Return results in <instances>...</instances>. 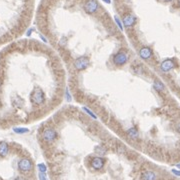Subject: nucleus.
Returning <instances> with one entry per match:
<instances>
[{
    "label": "nucleus",
    "mask_w": 180,
    "mask_h": 180,
    "mask_svg": "<svg viewBox=\"0 0 180 180\" xmlns=\"http://www.w3.org/2000/svg\"><path fill=\"white\" fill-rule=\"evenodd\" d=\"M14 180H27L26 178H25V177H23V176H21V175H20V176H17L16 177L15 179Z\"/></svg>",
    "instance_id": "nucleus-22"
},
{
    "label": "nucleus",
    "mask_w": 180,
    "mask_h": 180,
    "mask_svg": "<svg viewBox=\"0 0 180 180\" xmlns=\"http://www.w3.org/2000/svg\"><path fill=\"white\" fill-rule=\"evenodd\" d=\"M40 138L44 143L46 144H51L57 138V132L51 127H46L43 129L40 133Z\"/></svg>",
    "instance_id": "nucleus-2"
},
{
    "label": "nucleus",
    "mask_w": 180,
    "mask_h": 180,
    "mask_svg": "<svg viewBox=\"0 0 180 180\" xmlns=\"http://www.w3.org/2000/svg\"><path fill=\"white\" fill-rule=\"evenodd\" d=\"M114 19H115V22L117 23V25L119 26V28H120L121 30H123V26H122V24H121V22H120V20H119V18L117 17V16H115Z\"/></svg>",
    "instance_id": "nucleus-17"
},
{
    "label": "nucleus",
    "mask_w": 180,
    "mask_h": 180,
    "mask_svg": "<svg viewBox=\"0 0 180 180\" xmlns=\"http://www.w3.org/2000/svg\"><path fill=\"white\" fill-rule=\"evenodd\" d=\"M30 0H0V43L19 34L28 23Z\"/></svg>",
    "instance_id": "nucleus-1"
},
{
    "label": "nucleus",
    "mask_w": 180,
    "mask_h": 180,
    "mask_svg": "<svg viewBox=\"0 0 180 180\" xmlns=\"http://www.w3.org/2000/svg\"><path fill=\"white\" fill-rule=\"evenodd\" d=\"M139 55L142 59H149L152 56V50L149 47H142L139 51Z\"/></svg>",
    "instance_id": "nucleus-9"
},
{
    "label": "nucleus",
    "mask_w": 180,
    "mask_h": 180,
    "mask_svg": "<svg viewBox=\"0 0 180 180\" xmlns=\"http://www.w3.org/2000/svg\"><path fill=\"white\" fill-rule=\"evenodd\" d=\"M65 95H66V98H67V101H68V102H70L72 98H71L70 92H69V89H68V88L66 89V91H65Z\"/></svg>",
    "instance_id": "nucleus-19"
},
{
    "label": "nucleus",
    "mask_w": 180,
    "mask_h": 180,
    "mask_svg": "<svg viewBox=\"0 0 180 180\" xmlns=\"http://www.w3.org/2000/svg\"><path fill=\"white\" fill-rule=\"evenodd\" d=\"M82 109H83V111H85V112L87 113V114H88V115H90V116H91L92 118H94V119H96V118H97V116H96V115L94 114V113L92 112L91 110H89L88 108H86V107H83Z\"/></svg>",
    "instance_id": "nucleus-16"
},
{
    "label": "nucleus",
    "mask_w": 180,
    "mask_h": 180,
    "mask_svg": "<svg viewBox=\"0 0 180 180\" xmlns=\"http://www.w3.org/2000/svg\"><path fill=\"white\" fill-rule=\"evenodd\" d=\"M153 86H154V88H155V90H157V91H163L164 88H165L164 85H163V83L160 82V81H158V80L154 81Z\"/></svg>",
    "instance_id": "nucleus-13"
},
{
    "label": "nucleus",
    "mask_w": 180,
    "mask_h": 180,
    "mask_svg": "<svg viewBox=\"0 0 180 180\" xmlns=\"http://www.w3.org/2000/svg\"><path fill=\"white\" fill-rule=\"evenodd\" d=\"M90 62L89 59L85 56L83 57H79L77 58L76 60L74 61V67L77 69V70H84V69L88 68Z\"/></svg>",
    "instance_id": "nucleus-5"
},
{
    "label": "nucleus",
    "mask_w": 180,
    "mask_h": 180,
    "mask_svg": "<svg viewBox=\"0 0 180 180\" xmlns=\"http://www.w3.org/2000/svg\"><path fill=\"white\" fill-rule=\"evenodd\" d=\"M103 1H104V2H106V3H108V4L111 3V1H110V0H103Z\"/></svg>",
    "instance_id": "nucleus-23"
},
{
    "label": "nucleus",
    "mask_w": 180,
    "mask_h": 180,
    "mask_svg": "<svg viewBox=\"0 0 180 180\" xmlns=\"http://www.w3.org/2000/svg\"><path fill=\"white\" fill-rule=\"evenodd\" d=\"M178 2H179V5H180V0H179V1H178Z\"/></svg>",
    "instance_id": "nucleus-26"
},
{
    "label": "nucleus",
    "mask_w": 180,
    "mask_h": 180,
    "mask_svg": "<svg viewBox=\"0 0 180 180\" xmlns=\"http://www.w3.org/2000/svg\"><path fill=\"white\" fill-rule=\"evenodd\" d=\"M14 131L16 133H25V132H28V129L26 128H22V127H14Z\"/></svg>",
    "instance_id": "nucleus-14"
},
{
    "label": "nucleus",
    "mask_w": 180,
    "mask_h": 180,
    "mask_svg": "<svg viewBox=\"0 0 180 180\" xmlns=\"http://www.w3.org/2000/svg\"><path fill=\"white\" fill-rule=\"evenodd\" d=\"M38 177H39V180H47V178H46L45 173L40 172V173H39V175H38Z\"/></svg>",
    "instance_id": "nucleus-20"
},
{
    "label": "nucleus",
    "mask_w": 180,
    "mask_h": 180,
    "mask_svg": "<svg viewBox=\"0 0 180 180\" xmlns=\"http://www.w3.org/2000/svg\"><path fill=\"white\" fill-rule=\"evenodd\" d=\"M37 167H38V170L40 171V172H42V173H45L46 170H47V167H46V165L43 164V163L38 164V165H37Z\"/></svg>",
    "instance_id": "nucleus-15"
},
{
    "label": "nucleus",
    "mask_w": 180,
    "mask_h": 180,
    "mask_svg": "<svg viewBox=\"0 0 180 180\" xmlns=\"http://www.w3.org/2000/svg\"><path fill=\"white\" fill-rule=\"evenodd\" d=\"M127 135H128L131 139H137L138 136H139V134H138V130L135 128V127H131V128H129L128 130H127Z\"/></svg>",
    "instance_id": "nucleus-12"
},
{
    "label": "nucleus",
    "mask_w": 180,
    "mask_h": 180,
    "mask_svg": "<svg viewBox=\"0 0 180 180\" xmlns=\"http://www.w3.org/2000/svg\"><path fill=\"white\" fill-rule=\"evenodd\" d=\"M18 169L23 174H27L33 169V163L28 157L24 156L18 161Z\"/></svg>",
    "instance_id": "nucleus-3"
},
{
    "label": "nucleus",
    "mask_w": 180,
    "mask_h": 180,
    "mask_svg": "<svg viewBox=\"0 0 180 180\" xmlns=\"http://www.w3.org/2000/svg\"><path fill=\"white\" fill-rule=\"evenodd\" d=\"M95 150H96V152H99L100 155H104V154H105V150L101 147H96Z\"/></svg>",
    "instance_id": "nucleus-18"
},
{
    "label": "nucleus",
    "mask_w": 180,
    "mask_h": 180,
    "mask_svg": "<svg viewBox=\"0 0 180 180\" xmlns=\"http://www.w3.org/2000/svg\"><path fill=\"white\" fill-rule=\"evenodd\" d=\"M157 176L153 171H146L142 174L141 180H156Z\"/></svg>",
    "instance_id": "nucleus-11"
},
{
    "label": "nucleus",
    "mask_w": 180,
    "mask_h": 180,
    "mask_svg": "<svg viewBox=\"0 0 180 180\" xmlns=\"http://www.w3.org/2000/svg\"><path fill=\"white\" fill-rule=\"evenodd\" d=\"M177 130H178L179 132H180V123H179L178 125H177Z\"/></svg>",
    "instance_id": "nucleus-24"
},
{
    "label": "nucleus",
    "mask_w": 180,
    "mask_h": 180,
    "mask_svg": "<svg viewBox=\"0 0 180 180\" xmlns=\"http://www.w3.org/2000/svg\"><path fill=\"white\" fill-rule=\"evenodd\" d=\"M128 61V55L124 51H119L113 56V63L117 66H122Z\"/></svg>",
    "instance_id": "nucleus-4"
},
{
    "label": "nucleus",
    "mask_w": 180,
    "mask_h": 180,
    "mask_svg": "<svg viewBox=\"0 0 180 180\" xmlns=\"http://www.w3.org/2000/svg\"><path fill=\"white\" fill-rule=\"evenodd\" d=\"M99 8V4L97 3L96 0H88L84 5V10L87 13H95Z\"/></svg>",
    "instance_id": "nucleus-6"
},
{
    "label": "nucleus",
    "mask_w": 180,
    "mask_h": 180,
    "mask_svg": "<svg viewBox=\"0 0 180 180\" xmlns=\"http://www.w3.org/2000/svg\"><path fill=\"white\" fill-rule=\"evenodd\" d=\"M104 163H105V160L101 157H94L91 160V166L93 169L95 170H99L102 167L104 166Z\"/></svg>",
    "instance_id": "nucleus-7"
},
{
    "label": "nucleus",
    "mask_w": 180,
    "mask_h": 180,
    "mask_svg": "<svg viewBox=\"0 0 180 180\" xmlns=\"http://www.w3.org/2000/svg\"><path fill=\"white\" fill-rule=\"evenodd\" d=\"M172 173L174 175H176V176H180V171L179 170H176V169H172Z\"/></svg>",
    "instance_id": "nucleus-21"
},
{
    "label": "nucleus",
    "mask_w": 180,
    "mask_h": 180,
    "mask_svg": "<svg viewBox=\"0 0 180 180\" xmlns=\"http://www.w3.org/2000/svg\"><path fill=\"white\" fill-rule=\"evenodd\" d=\"M135 21H136V18L133 15H131V14H126V15H124V17H123V23H124V25L126 27L132 26L135 23Z\"/></svg>",
    "instance_id": "nucleus-10"
},
{
    "label": "nucleus",
    "mask_w": 180,
    "mask_h": 180,
    "mask_svg": "<svg viewBox=\"0 0 180 180\" xmlns=\"http://www.w3.org/2000/svg\"><path fill=\"white\" fill-rule=\"evenodd\" d=\"M163 1H165V2H170V1H172V0H163Z\"/></svg>",
    "instance_id": "nucleus-25"
},
{
    "label": "nucleus",
    "mask_w": 180,
    "mask_h": 180,
    "mask_svg": "<svg viewBox=\"0 0 180 180\" xmlns=\"http://www.w3.org/2000/svg\"><path fill=\"white\" fill-rule=\"evenodd\" d=\"M174 67H175V64H174V62H173V60H171V59L164 60L160 65V69L163 72H168V71H170L171 69H173Z\"/></svg>",
    "instance_id": "nucleus-8"
}]
</instances>
